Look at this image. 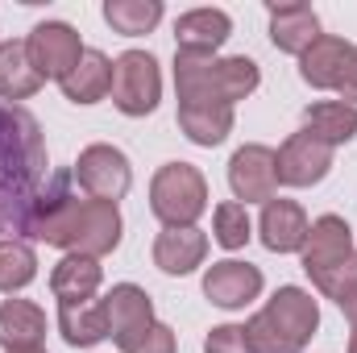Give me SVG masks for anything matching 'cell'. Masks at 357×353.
<instances>
[{"label":"cell","mask_w":357,"mask_h":353,"mask_svg":"<svg viewBox=\"0 0 357 353\" xmlns=\"http://www.w3.org/2000/svg\"><path fill=\"white\" fill-rule=\"evenodd\" d=\"M46 183V142L29 108L0 100V241L21 237V225Z\"/></svg>","instance_id":"6da1fadb"},{"label":"cell","mask_w":357,"mask_h":353,"mask_svg":"<svg viewBox=\"0 0 357 353\" xmlns=\"http://www.w3.org/2000/svg\"><path fill=\"white\" fill-rule=\"evenodd\" d=\"M262 71L245 54H178L175 50V96L178 104H220L237 108V100L254 96Z\"/></svg>","instance_id":"7a4b0ae2"},{"label":"cell","mask_w":357,"mask_h":353,"mask_svg":"<svg viewBox=\"0 0 357 353\" xmlns=\"http://www.w3.org/2000/svg\"><path fill=\"white\" fill-rule=\"evenodd\" d=\"M241 329H245L250 353H303L320 329V303L312 299V291L287 283Z\"/></svg>","instance_id":"3957f363"},{"label":"cell","mask_w":357,"mask_h":353,"mask_svg":"<svg viewBox=\"0 0 357 353\" xmlns=\"http://www.w3.org/2000/svg\"><path fill=\"white\" fill-rule=\"evenodd\" d=\"M150 212L162 229H195L208 212V179L191 163H167L150 179Z\"/></svg>","instance_id":"277c9868"},{"label":"cell","mask_w":357,"mask_h":353,"mask_svg":"<svg viewBox=\"0 0 357 353\" xmlns=\"http://www.w3.org/2000/svg\"><path fill=\"white\" fill-rule=\"evenodd\" d=\"M79 208V191H75V175L71 171H54V175L42 183L25 225H21V241H42V246H63V233L71 225Z\"/></svg>","instance_id":"5b68a950"},{"label":"cell","mask_w":357,"mask_h":353,"mask_svg":"<svg viewBox=\"0 0 357 353\" xmlns=\"http://www.w3.org/2000/svg\"><path fill=\"white\" fill-rule=\"evenodd\" d=\"M162 100V71L150 50H125L112 59V104L125 117H150Z\"/></svg>","instance_id":"8992f818"},{"label":"cell","mask_w":357,"mask_h":353,"mask_svg":"<svg viewBox=\"0 0 357 353\" xmlns=\"http://www.w3.org/2000/svg\"><path fill=\"white\" fill-rule=\"evenodd\" d=\"M121 233H125V220H121V208L116 204H104V200H79L67 233H63V254H84V258H108L116 246H121Z\"/></svg>","instance_id":"52a82bcc"},{"label":"cell","mask_w":357,"mask_h":353,"mask_svg":"<svg viewBox=\"0 0 357 353\" xmlns=\"http://www.w3.org/2000/svg\"><path fill=\"white\" fill-rule=\"evenodd\" d=\"M71 175L84 187L88 200H104V204L125 200L129 187H133V167H129L125 150H116V146H108V142H96L88 150H79Z\"/></svg>","instance_id":"ba28073f"},{"label":"cell","mask_w":357,"mask_h":353,"mask_svg":"<svg viewBox=\"0 0 357 353\" xmlns=\"http://www.w3.org/2000/svg\"><path fill=\"white\" fill-rule=\"evenodd\" d=\"M25 50H29V63H33V71H38L42 80L63 84V80L79 67V59H84L88 46H84V38H79L67 21H42V25L29 29Z\"/></svg>","instance_id":"9c48e42d"},{"label":"cell","mask_w":357,"mask_h":353,"mask_svg":"<svg viewBox=\"0 0 357 353\" xmlns=\"http://www.w3.org/2000/svg\"><path fill=\"white\" fill-rule=\"evenodd\" d=\"M229 187L237 195V204H270L274 191H278V154L262 146V142H250L241 146L233 158H229Z\"/></svg>","instance_id":"30bf717a"},{"label":"cell","mask_w":357,"mask_h":353,"mask_svg":"<svg viewBox=\"0 0 357 353\" xmlns=\"http://www.w3.org/2000/svg\"><path fill=\"white\" fill-rule=\"evenodd\" d=\"M274 154H278V183H282V187H316V183L328 179L337 150H328V146L316 142L307 129H299V133H291Z\"/></svg>","instance_id":"8fae6325"},{"label":"cell","mask_w":357,"mask_h":353,"mask_svg":"<svg viewBox=\"0 0 357 353\" xmlns=\"http://www.w3.org/2000/svg\"><path fill=\"white\" fill-rule=\"evenodd\" d=\"M262 287H266L262 270L250 266V262H241V258L212 262L208 274H204V295H208V303H216V308H225V312L250 308V303L262 295Z\"/></svg>","instance_id":"7c38bea8"},{"label":"cell","mask_w":357,"mask_h":353,"mask_svg":"<svg viewBox=\"0 0 357 353\" xmlns=\"http://www.w3.org/2000/svg\"><path fill=\"white\" fill-rule=\"evenodd\" d=\"M104 312H108V337L116 341V350H125L133 337H142L154 324V299L137 283H116L104 295Z\"/></svg>","instance_id":"4fadbf2b"},{"label":"cell","mask_w":357,"mask_h":353,"mask_svg":"<svg viewBox=\"0 0 357 353\" xmlns=\"http://www.w3.org/2000/svg\"><path fill=\"white\" fill-rule=\"evenodd\" d=\"M357 246H354V229H349V220L337 216V212H324V216L312 220L299 258H303V270H307V274H320V270H328V266L345 262Z\"/></svg>","instance_id":"5bb4252c"},{"label":"cell","mask_w":357,"mask_h":353,"mask_svg":"<svg viewBox=\"0 0 357 353\" xmlns=\"http://www.w3.org/2000/svg\"><path fill=\"white\" fill-rule=\"evenodd\" d=\"M307 229H312V220H307L303 204L278 200V195L270 204H262L258 237H262V246H266L270 254H299L303 241H307Z\"/></svg>","instance_id":"9a60e30c"},{"label":"cell","mask_w":357,"mask_h":353,"mask_svg":"<svg viewBox=\"0 0 357 353\" xmlns=\"http://www.w3.org/2000/svg\"><path fill=\"white\" fill-rule=\"evenodd\" d=\"M233 38V17L225 8H191L175 21L178 54H216Z\"/></svg>","instance_id":"2e32d148"},{"label":"cell","mask_w":357,"mask_h":353,"mask_svg":"<svg viewBox=\"0 0 357 353\" xmlns=\"http://www.w3.org/2000/svg\"><path fill=\"white\" fill-rule=\"evenodd\" d=\"M349 54H354V42H345V38H337V33H320V38L299 54V75H303V84L316 88V91H337Z\"/></svg>","instance_id":"e0dca14e"},{"label":"cell","mask_w":357,"mask_h":353,"mask_svg":"<svg viewBox=\"0 0 357 353\" xmlns=\"http://www.w3.org/2000/svg\"><path fill=\"white\" fill-rule=\"evenodd\" d=\"M320 38V17L312 4L291 0V4H270V42L282 54H303L312 42Z\"/></svg>","instance_id":"ac0fdd59"},{"label":"cell","mask_w":357,"mask_h":353,"mask_svg":"<svg viewBox=\"0 0 357 353\" xmlns=\"http://www.w3.org/2000/svg\"><path fill=\"white\" fill-rule=\"evenodd\" d=\"M208 258V233L195 225V229H162L158 237H154V266L162 270V274H191V270H199Z\"/></svg>","instance_id":"d6986e66"},{"label":"cell","mask_w":357,"mask_h":353,"mask_svg":"<svg viewBox=\"0 0 357 353\" xmlns=\"http://www.w3.org/2000/svg\"><path fill=\"white\" fill-rule=\"evenodd\" d=\"M46 341V312L33 299H4L0 303V350H42Z\"/></svg>","instance_id":"ffe728a7"},{"label":"cell","mask_w":357,"mask_h":353,"mask_svg":"<svg viewBox=\"0 0 357 353\" xmlns=\"http://www.w3.org/2000/svg\"><path fill=\"white\" fill-rule=\"evenodd\" d=\"M100 283H104L100 258H84V254H63L59 266L50 270V291L59 303H88L96 299Z\"/></svg>","instance_id":"44dd1931"},{"label":"cell","mask_w":357,"mask_h":353,"mask_svg":"<svg viewBox=\"0 0 357 353\" xmlns=\"http://www.w3.org/2000/svg\"><path fill=\"white\" fill-rule=\"evenodd\" d=\"M42 84H46V80L33 71L29 50H25V38L0 42V100H4V104H21V100L38 96Z\"/></svg>","instance_id":"7402d4cb"},{"label":"cell","mask_w":357,"mask_h":353,"mask_svg":"<svg viewBox=\"0 0 357 353\" xmlns=\"http://www.w3.org/2000/svg\"><path fill=\"white\" fill-rule=\"evenodd\" d=\"M303 129L324 142L328 150L337 146H349L357 137V108L345 100H320V104H307L303 108Z\"/></svg>","instance_id":"603a6c76"},{"label":"cell","mask_w":357,"mask_h":353,"mask_svg":"<svg viewBox=\"0 0 357 353\" xmlns=\"http://www.w3.org/2000/svg\"><path fill=\"white\" fill-rule=\"evenodd\" d=\"M59 333L71 350H91L100 341H108V312L104 299L88 303H59Z\"/></svg>","instance_id":"cb8c5ba5"},{"label":"cell","mask_w":357,"mask_h":353,"mask_svg":"<svg viewBox=\"0 0 357 353\" xmlns=\"http://www.w3.org/2000/svg\"><path fill=\"white\" fill-rule=\"evenodd\" d=\"M63 96L71 100V104H100L104 96H112V59L104 54V50H84V59H79V67L59 84Z\"/></svg>","instance_id":"d4e9b609"},{"label":"cell","mask_w":357,"mask_h":353,"mask_svg":"<svg viewBox=\"0 0 357 353\" xmlns=\"http://www.w3.org/2000/svg\"><path fill=\"white\" fill-rule=\"evenodd\" d=\"M178 129L187 133V142L212 150L233 133V108L220 104H178Z\"/></svg>","instance_id":"484cf974"},{"label":"cell","mask_w":357,"mask_h":353,"mask_svg":"<svg viewBox=\"0 0 357 353\" xmlns=\"http://www.w3.org/2000/svg\"><path fill=\"white\" fill-rule=\"evenodd\" d=\"M162 13H167L162 0H104V21L112 25V33H125V38L154 33Z\"/></svg>","instance_id":"4316f807"},{"label":"cell","mask_w":357,"mask_h":353,"mask_svg":"<svg viewBox=\"0 0 357 353\" xmlns=\"http://www.w3.org/2000/svg\"><path fill=\"white\" fill-rule=\"evenodd\" d=\"M38 278V254L21 237L0 241V295H17Z\"/></svg>","instance_id":"83f0119b"},{"label":"cell","mask_w":357,"mask_h":353,"mask_svg":"<svg viewBox=\"0 0 357 353\" xmlns=\"http://www.w3.org/2000/svg\"><path fill=\"white\" fill-rule=\"evenodd\" d=\"M212 237H216V246H220V250H229V254L245 250V246H250V237H254L250 208H245V204H237V200L216 204V212H212Z\"/></svg>","instance_id":"f1b7e54d"},{"label":"cell","mask_w":357,"mask_h":353,"mask_svg":"<svg viewBox=\"0 0 357 353\" xmlns=\"http://www.w3.org/2000/svg\"><path fill=\"white\" fill-rule=\"evenodd\" d=\"M307 278H312V287H316L324 299L341 303L349 291H357V250L345 258V262L328 266V270H320V274H307Z\"/></svg>","instance_id":"f546056e"},{"label":"cell","mask_w":357,"mask_h":353,"mask_svg":"<svg viewBox=\"0 0 357 353\" xmlns=\"http://www.w3.org/2000/svg\"><path fill=\"white\" fill-rule=\"evenodd\" d=\"M121 353H178L175 329H171V324H162V320H154L142 337H133Z\"/></svg>","instance_id":"4dcf8cb0"},{"label":"cell","mask_w":357,"mask_h":353,"mask_svg":"<svg viewBox=\"0 0 357 353\" xmlns=\"http://www.w3.org/2000/svg\"><path fill=\"white\" fill-rule=\"evenodd\" d=\"M204 353H250L245 329H241V324H216V329L204 337Z\"/></svg>","instance_id":"1f68e13d"},{"label":"cell","mask_w":357,"mask_h":353,"mask_svg":"<svg viewBox=\"0 0 357 353\" xmlns=\"http://www.w3.org/2000/svg\"><path fill=\"white\" fill-rule=\"evenodd\" d=\"M337 96L357 108V46H354V54H349V63H345V75H341V84H337Z\"/></svg>","instance_id":"d6a6232c"},{"label":"cell","mask_w":357,"mask_h":353,"mask_svg":"<svg viewBox=\"0 0 357 353\" xmlns=\"http://www.w3.org/2000/svg\"><path fill=\"white\" fill-rule=\"evenodd\" d=\"M337 308H341V312H345V320H349V341H357V291H349Z\"/></svg>","instance_id":"836d02e7"},{"label":"cell","mask_w":357,"mask_h":353,"mask_svg":"<svg viewBox=\"0 0 357 353\" xmlns=\"http://www.w3.org/2000/svg\"><path fill=\"white\" fill-rule=\"evenodd\" d=\"M17 353H46V350H17Z\"/></svg>","instance_id":"e575fe53"},{"label":"cell","mask_w":357,"mask_h":353,"mask_svg":"<svg viewBox=\"0 0 357 353\" xmlns=\"http://www.w3.org/2000/svg\"><path fill=\"white\" fill-rule=\"evenodd\" d=\"M349 353H357V341H349Z\"/></svg>","instance_id":"d590c367"}]
</instances>
